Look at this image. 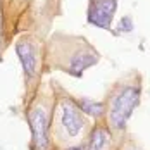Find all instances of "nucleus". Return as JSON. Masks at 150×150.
Instances as JSON below:
<instances>
[{"mask_svg": "<svg viewBox=\"0 0 150 150\" xmlns=\"http://www.w3.org/2000/svg\"><path fill=\"white\" fill-rule=\"evenodd\" d=\"M48 57L54 60V67L74 78H81L88 67L95 66L100 59L98 52L86 42V38L66 35L52 36Z\"/></svg>", "mask_w": 150, "mask_h": 150, "instance_id": "obj_1", "label": "nucleus"}, {"mask_svg": "<svg viewBox=\"0 0 150 150\" xmlns=\"http://www.w3.org/2000/svg\"><path fill=\"white\" fill-rule=\"evenodd\" d=\"M90 128L86 114L78 107L74 97L64 95L54 104L50 131L52 136H55V145H76L81 136H88Z\"/></svg>", "mask_w": 150, "mask_h": 150, "instance_id": "obj_2", "label": "nucleus"}, {"mask_svg": "<svg viewBox=\"0 0 150 150\" xmlns=\"http://www.w3.org/2000/svg\"><path fill=\"white\" fill-rule=\"evenodd\" d=\"M142 83L136 74L135 79H121L109 91L105 100V122L112 133H122L128 126V121L133 116L135 109L140 105Z\"/></svg>", "mask_w": 150, "mask_h": 150, "instance_id": "obj_3", "label": "nucleus"}, {"mask_svg": "<svg viewBox=\"0 0 150 150\" xmlns=\"http://www.w3.org/2000/svg\"><path fill=\"white\" fill-rule=\"evenodd\" d=\"M52 112L43 102H38L28 110V122L31 129V150H50L54 142L50 136V124H52Z\"/></svg>", "mask_w": 150, "mask_h": 150, "instance_id": "obj_4", "label": "nucleus"}, {"mask_svg": "<svg viewBox=\"0 0 150 150\" xmlns=\"http://www.w3.org/2000/svg\"><path fill=\"white\" fill-rule=\"evenodd\" d=\"M116 11H117V0H88L86 21L95 28L110 30Z\"/></svg>", "mask_w": 150, "mask_h": 150, "instance_id": "obj_5", "label": "nucleus"}, {"mask_svg": "<svg viewBox=\"0 0 150 150\" xmlns=\"http://www.w3.org/2000/svg\"><path fill=\"white\" fill-rule=\"evenodd\" d=\"M16 54L21 60L24 76L28 79H33L38 74V52H36V45L31 40H19L16 42Z\"/></svg>", "mask_w": 150, "mask_h": 150, "instance_id": "obj_6", "label": "nucleus"}, {"mask_svg": "<svg viewBox=\"0 0 150 150\" xmlns=\"http://www.w3.org/2000/svg\"><path fill=\"white\" fill-rule=\"evenodd\" d=\"M86 150H109L112 145V131L105 121H97L86 136Z\"/></svg>", "mask_w": 150, "mask_h": 150, "instance_id": "obj_7", "label": "nucleus"}, {"mask_svg": "<svg viewBox=\"0 0 150 150\" xmlns=\"http://www.w3.org/2000/svg\"><path fill=\"white\" fill-rule=\"evenodd\" d=\"M78 107L83 110V114L93 117L95 121H104L105 119V102H97L86 97H74Z\"/></svg>", "mask_w": 150, "mask_h": 150, "instance_id": "obj_8", "label": "nucleus"}, {"mask_svg": "<svg viewBox=\"0 0 150 150\" xmlns=\"http://www.w3.org/2000/svg\"><path fill=\"white\" fill-rule=\"evenodd\" d=\"M133 28H135L133 19H131L129 16H124L119 21V24H117V33H131Z\"/></svg>", "mask_w": 150, "mask_h": 150, "instance_id": "obj_9", "label": "nucleus"}, {"mask_svg": "<svg viewBox=\"0 0 150 150\" xmlns=\"http://www.w3.org/2000/svg\"><path fill=\"white\" fill-rule=\"evenodd\" d=\"M62 150H86V143H76V145H69V147H64Z\"/></svg>", "mask_w": 150, "mask_h": 150, "instance_id": "obj_10", "label": "nucleus"}]
</instances>
